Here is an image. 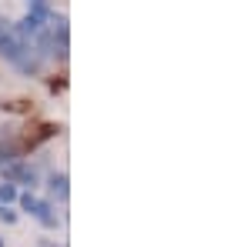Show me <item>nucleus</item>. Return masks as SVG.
<instances>
[{
    "label": "nucleus",
    "mask_w": 251,
    "mask_h": 247,
    "mask_svg": "<svg viewBox=\"0 0 251 247\" xmlns=\"http://www.w3.org/2000/svg\"><path fill=\"white\" fill-rule=\"evenodd\" d=\"M0 54L10 60L14 67H20L24 74H34V70L40 67V57L17 37V30H14L7 20H0Z\"/></svg>",
    "instance_id": "nucleus-1"
},
{
    "label": "nucleus",
    "mask_w": 251,
    "mask_h": 247,
    "mask_svg": "<svg viewBox=\"0 0 251 247\" xmlns=\"http://www.w3.org/2000/svg\"><path fill=\"white\" fill-rule=\"evenodd\" d=\"M7 180H24V184H30V187H34V184H37V174L30 171V167H24V164H17V160H14V164H7Z\"/></svg>",
    "instance_id": "nucleus-2"
},
{
    "label": "nucleus",
    "mask_w": 251,
    "mask_h": 247,
    "mask_svg": "<svg viewBox=\"0 0 251 247\" xmlns=\"http://www.w3.org/2000/svg\"><path fill=\"white\" fill-rule=\"evenodd\" d=\"M34 217H40V224H47V227H57V214H54V207H50L47 201H37Z\"/></svg>",
    "instance_id": "nucleus-3"
},
{
    "label": "nucleus",
    "mask_w": 251,
    "mask_h": 247,
    "mask_svg": "<svg viewBox=\"0 0 251 247\" xmlns=\"http://www.w3.org/2000/svg\"><path fill=\"white\" fill-rule=\"evenodd\" d=\"M50 190H54L57 197H67V177H64V174H54V177H50Z\"/></svg>",
    "instance_id": "nucleus-4"
},
{
    "label": "nucleus",
    "mask_w": 251,
    "mask_h": 247,
    "mask_svg": "<svg viewBox=\"0 0 251 247\" xmlns=\"http://www.w3.org/2000/svg\"><path fill=\"white\" fill-rule=\"evenodd\" d=\"M27 3H30V14H37V17H47V10H50L47 0H27Z\"/></svg>",
    "instance_id": "nucleus-5"
},
{
    "label": "nucleus",
    "mask_w": 251,
    "mask_h": 247,
    "mask_svg": "<svg viewBox=\"0 0 251 247\" xmlns=\"http://www.w3.org/2000/svg\"><path fill=\"white\" fill-rule=\"evenodd\" d=\"M14 197H17L14 184H0V201H14Z\"/></svg>",
    "instance_id": "nucleus-6"
},
{
    "label": "nucleus",
    "mask_w": 251,
    "mask_h": 247,
    "mask_svg": "<svg viewBox=\"0 0 251 247\" xmlns=\"http://www.w3.org/2000/svg\"><path fill=\"white\" fill-rule=\"evenodd\" d=\"M20 207H24V210H30V214H34V207H37V197H30V194H24V197H20Z\"/></svg>",
    "instance_id": "nucleus-7"
},
{
    "label": "nucleus",
    "mask_w": 251,
    "mask_h": 247,
    "mask_svg": "<svg viewBox=\"0 0 251 247\" xmlns=\"http://www.w3.org/2000/svg\"><path fill=\"white\" fill-rule=\"evenodd\" d=\"M0 217H3L7 224H14V221H17V214H14V210H3V207H0Z\"/></svg>",
    "instance_id": "nucleus-8"
}]
</instances>
